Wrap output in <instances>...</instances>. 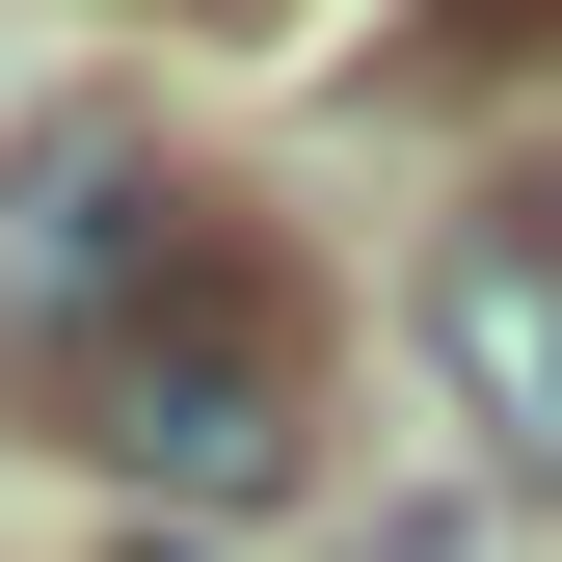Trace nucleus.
Returning <instances> with one entry per match:
<instances>
[{
	"instance_id": "obj_1",
	"label": "nucleus",
	"mask_w": 562,
	"mask_h": 562,
	"mask_svg": "<svg viewBox=\"0 0 562 562\" xmlns=\"http://www.w3.org/2000/svg\"><path fill=\"white\" fill-rule=\"evenodd\" d=\"M54 456L134 482V509H295V429H322V322H295V268H188V295H134L108 348H54Z\"/></svg>"
},
{
	"instance_id": "obj_2",
	"label": "nucleus",
	"mask_w": 562,
	"mask_h": 562,
	"mask_svg": "<svg viewBox=\"0 0 562 562\" xmlns=\"http://www.w3.org/2000/svg\"><path fill=\"white\" fill-rule=\"evenodd\" d=\"M215 215H188V161L134 108H27V161H0V402L54 375V348H108L134 295H188Z\"/></svg>"
},
{
	"instance_id": "obj_3",
	"label": "nucleus",
	"mask_w": 562,
	"mask_h": 562,
	"mask_svg": "<svg viewBox=\"0 0 562 562\" xmlns=\"http://www.w3.org/2000/svg\"><path fill=\"white\" fill-rule=\"evenodd\" d=\"M402 322H429V402L482 429V482H562V215H456Z\"/></svg>"
},
{
	"instance_id": "obj_4",
	"label": "nucleus",
	"mask_w": 562,
	"mask_h": 562,
	"mask_svg": "<svg viewBox=\"0 0 562 562\" xmlns=\"http://www.w3.org/2000/svg\"><path fill=\"white\" fill-rule=\"evenodd\" d=\"M456 27H482V54H562V0H456Z\"/></svg>"
}]
</instances>
